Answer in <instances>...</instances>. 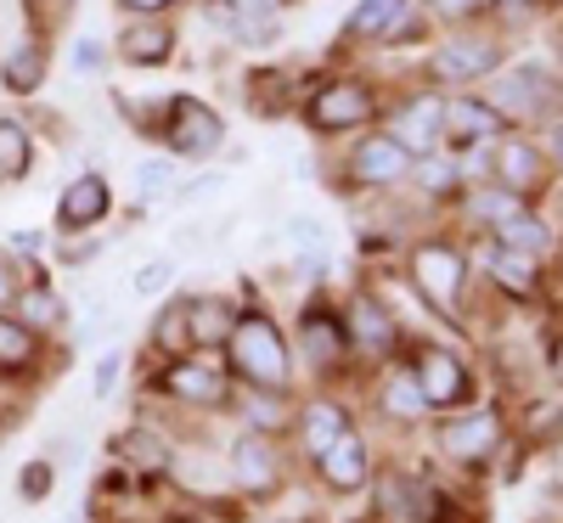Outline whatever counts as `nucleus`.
<instances>
[{
	"instance_id": "nucleus-48",
	"label": "nucleus",
	"mask_w": 563,
	"mask_h": 523,
	"mask_svg": "<svg viewBox=\"0 0 563 523\" xmlns=\"http://www.w3.org/2000/svg\"><path fill=\"white\" fill-rule=\"evenodd\" d=\"M507 7H536V0H507Z\"/></svg>"
},
{
	"instance_id": "nucleus-28",
	"label": "nucleus",
	"mask_w": 563,
	"mask_h": 523,
	"mask_svg": "<svg viewBox=\"0 0 563 523\" xmlns=\"http://www.w3.org/2000/svg\"><path fill=\"white\" fill-rule=\"evenodd\" d=\"M384 405H389V416H422V405H429V400H422V389H417V377H389V383H384Z\"/></svg>"
},
{
	"instance_id": "nucleus-34",
	"label": "nucleus",
	"mask_w": 563,
	"mask_h": 523,
	"mask_svg": "<svg viewBox=\"0 0 563 523\" xmlns=\"http://www.w3.org/2000/svg\"><path fill=\"white\" fill-rule=\"evenodd\" d=\"M18 490H23V501H45V490H52V467H45V461L23 467L18 472Z\"/></svg>"
},
{
	"instance_id": "nucleus-44",
	"label": "nucleus",
	"mask_w": 563,
	"mask_h": 523,
	"mask_svg": "<svg viewBox=\"0 0 563 523\" xmlns=\"http://www.w3.org/2000/svg\"><path fill=\"white\" fill-rule=\"evenodd\" d=\"M434 7H440V12H451V18H456V12H467V7H479V0H434Z\"/></svg>"
},
{
	"instance_id": "nucleus-12",
	"label": "nucleus",
	"mask_w": 563,
	"mask_h": 523,
	"mask_svg": "<svg viewBox=\"0 0 563 523\" xmlns=\"http://www.w3.org/2000/svg\"><path fill=\"white\" fill-rule=\"evenodd\" d=\"M164 389L180 394V400H192V405H220L225 400V377L209 360H175L164 371Z\"/></svg>"
},
{
	"instance_id": "nucleus-32",
	"label": "nucleus",
	"mask_w": 563,
	"mask_h": 523,
	"mask_svg": "<svg viewBox=\"0 0 563 523\" xmlns=\"http://www.w3.org/2000/svg\"><path fill=\"white\" fill-rule=\"evenodd\" d=\"M18 310H23V321H29V326H57V321H63L57 293H45V288H29V293L18 299Z\"/></svg>"
},
{
	"instance_id": "nucleus-49",
	"label": "nucleus",
	"mask_w": 563,
	"mask_h": 523,
	"mask_svg": "<svg viewBox=\"0 0 563 523\" xmlns=\"http://www.w3.org/2000/svg\"><path fill=\"white\" fill-rule=\"evenodd\" d=\"M558 467H563V439H558Z\"/></svg>"
},
{
	"instance_id": "nucleus-31",
	"label": "nucleus",
	"mask_w": 563,
	"mask_h": 523,
	"mask_svg": "<svg viewBox=\"0 0 563 523\" xmlns=\"http://www.w3.org/2000/svg\"><path fill=\"white\" fill-rule=\"evenodd\" d=\"M175 281V259L164 254V259H147V265H135V276H130V288L141 293V299H153V293H164Z\"/></svg>"
},
{
	"instance_id": "nucleus-13",
	"label": "nucleus",
	"mask_w": 563,
	"mask_h": 523,
	"mask_svg": "<svg viewBox=\"0 0 563 523\" xmlns=\"http://www.w3.org/2000/svg\"><path fill=\"white\" fill-rule=\"evenodd\" d=\"M316 461H321V479L333 485V490H361L366 485V450H361L355 434H339Z\"/></svg>"
},
{
	"instance_id": "nucleus-42",
	"label": "nucleus",
	"mask_w": 563,
	"mask_h": 523,
	"mask_svg": "<svg viewBox=\"0 0 563 523\" xmlns=\"http://www.w3.org/2000/svg\"><path fill=\"white\" fill-rule=\"evenodd\" d=\"M12 293H18V281H12V265H7V259H0V310H7V304H12Z\"/></svg>"
},
{
	"instance_id": "nucleus-15",
	"label": "nucleus",
	"mask_w": 563,
	"mask_h": 523,
	"mask_svg": "<svg viewBox=\"0 0 563 523\" xmlns=\"http://www.w3.org/2000/svg\"><path fill=\"white\" fill-rule=\"evenodd\" d=\"M0 79H7L12 97H29V90H40V79H45V52H40L34 40H18L12 57H7V68H0Z\"/></svg>"
},
{
	"instance_id": "nucleus-30",
	"label": "nucleus",
	"mask_w": 563,
	"mask_h": 523,
	"mask_svg": "<svg viewBox=\"0 0 563 523\" xmlns=\"http://www.w3.org/2000/svg\"><path fill=\"white\" fill-rule=\"evenodd\" d=\"M135 186H141V198H169L175 192V164L169 158H141L135 164Z\"/></svg>"
},
{
	"instance_id": "nucleus-46",
	"label": "nucleus",
	"mask_w": 563,
	"mask_h": 523,
	"mask_svg": "<svg viewBox=\"0 0 563 523\" xmlns=\"http://www.w3.org/2000/svg\"><path fill=\"white\" fill-rule=\"evenodd\" d=\"M552 366H558V377H563V344H558V349H552Z\"/></svg>"
},
{
	"instance_id": "nucleus-6",
	"label": "nucleus",
	"mask_w": 563,
	"mask_h": 523,
	"mask_svg": "<svg viewBox=\"0 0 563 523\" xmlns=\"http://www.w3.org/2000/svg\"><path fill=\"white\" fill-rule=\"evenodd\" d=\"M108 203H113V192H108V180H102V175H79V180H68V192H63V203H57V225H63V236L102 225Z\"/></svg>"
},
{
	"instance_id": "nucleus-33",
	"label": "nucleus",
	"mask_w": 563,
	"mask_h": 523,
	"mask_svg": "<svg viewBox=\"0 0 563 523\" xmlns=\"http://www.w3.org/2000/svg\"><path fill=\"white\" fill-rule=\"evenodd\" d=\"M153 338H158V349H164V355H186V344H192V326H186V304H180V310H169V315L153 326Z\"/></svg>"
},
{
	"instance_id": "nucleus-50",
	"label": "nucleus",
	"mask_w": 563,
	"mask_h": 523,
	"mask_svg": "<svg viewBox=\"0 0 563 523\" xmlns=\"http://www.w3.org/2000/svg\"><path fill=\"white\" fill-rule=\"evenodd\" d=\"M558 40H563V29H558Z\"/></svg>"
},
{
	"instance_id": "nucleus-35",
	"label": "nucleus",
	"mask_w": 563,
	"mask_h": 523,
	"mask_svg": "<svg viewBox=\"0 0 563 523\" xmlns=\"http://www.w3.org/2000/svg\"><path fill=\"white\" fill-rule=\"evenodd\" d=\"M474 214L507 220V214H519V198H512V192H479V198H474Z\"/></svg>"
},
{
	"instance_id": "nucleus-4",
	"label": "nucleus",
	"mask_w": 563,
	"mask_h": 523,
	"mask_svg": "<svg viewBox=\"0 0 563 523\" xmlns=\"http://www.w3.org/2000/svg\"><path fill=\"white\" fill-rule=\"evenodd\" d=\"M501 63V45L496 40H451L440 45V52L429 57V74L445 79V85H462V79H474V74H490Z\"/></svg>"
},
{
	"instance_id": "nucleus-47",
	"label": "nucleus",
	"mask_w": 563,
	"mask_h": 523,
	"mask_svg": "<svg viewBox=\"0 0 563 523\" xmlns=\"http://www.w3.org/2000/svg\"><path fill=\"white\" fill-rule=\"evenodd\" d=\"M552 153H558V158H563V130H558V141H552Z\"/></svg>"
},
{
	"instance_id": "nucleus-24",
	"label": "nucleus",
	"mask_w": 563,
	"mask_h": 523,
	"mask_svg": "<svg viewBox=\"0 0 563 523\" xmlns=\"http://www.w3.org/2000/svg\"><path fill=\"white\" fill-rule=\"evenodd\" d=\"M400 7H406V0H361V7L350 12V34H366V40L389 34L395 18H400Z\"/></svg>"
},
{
	"instance_id": "nucleus-1",
	"label": "nucleus",
	"mask_w": 563,
	"mask_h": 523,
	"mask_svg": "<svg viewBox=\"0 0 563 523\" xmlns=\"http://www.w3.org/2000/svg\"><path fill=\"white\" fill-rule=\"evenodd\" d=\"M231 366L260 389H288V349H282V332L265 315L231 321Z\"/></svg>"
},
{
	"instance_id": "nucleus-21",
	"label": "nucleus",
	"mask_w": 563,
	"mask_h": 523,
	"mask_svg": "<svg viewBox=\"0 0 563 523\" xmlns=\"http://www.w3.org/2000/svg\"><path fill=\"white\" fill-rule=\"evenodd\" d=\"M186 326H192V344H220L231 338V310L220 299H198L186 304Z\"/></svg>"
},
{
	"instance_id": "nucleus-14",
	"label": "nucleus",
	"mask_w": 563,
	"mask_h": 523,
	"mask_svg": "<svg viewBox=\"0 0 563 523\" xmlns=\"http://www.w3.org/2000/svg\"><path fill=\"white\" fill-rule=\"evenodd\" d=\"M440 130H451L456 141H485V135L501 130V113H496L490 102H445Z\"/></svg>"
},
{
	"instance_id": "nucleus-27",
	"label": "nucleus",
	"mask_w": 563,
	"mask_h": 523,
	"mask_svg": "<svg viewBox=\"0 0 563 523\" xmlns=\"http://www.w3.org/2000/svg\"><path fill=\"white\" fill-rule=\"evenodd\" d=\"M119 450L135 461V467H169V445L158 434H147V427H130V434L119 439Z\"/></svg>"
},
{
	"instance_id": "nucleus-29",
	"label": "nucleus",
	"mask_w": 563,
	"mask_h": 523,
	"mask_svg": "<svg viewBox=\"0 0 563 523\" xmlns=\"http://www.w3.org/2000/svg\"><path fill=\"white\" fill-rule=\"evenodd\" d=\"M29 360H34V338H29V326L0 315V366H29Z\"/></svg>"
},
{
	"instance_id": "nucleus-23",
	"label": "nucleus",
	"mask_w": 563,
	"mask_h": 523,
	"mask_svg": "<svg viewBox=\"0 0 563 523\" xmlns=\"http://www.w3.org/2000/svg\"><path fill=\"white\" fill-rule=\"evenodd\" d=\"M124 57L130 63H164L169 57V29H158V23H135V29H124Z\"/></svg>"
},
{
	"instance_id": "nucleus-25",
	"label": "nucleus",
	"mask_w": 563,
	"mask_h": 523,
	"mask_svg": "<svg viewBox=\"0 0 563 523\" xmlns=\"http://www.w3.org/2000/svg\"><path fill=\"white\" fill-rule=\"evenodd\" d=\"M496 236H501V248H519V254H541V248H547L541 220H530L525 209L507 214V220H496Z\"/></svg>"
},
{
	"instance_id": "nucleus-8",
	"label": "nucleus",
	"mask_w": 563,
	"mask_h": 523,
	"mask_svg": "<svg viewBox=\"0 0 563 523\" xmlns=\"http://www.w3.org/2000/svg\"><path fill=\"white\" fill-rule=\"evenodd\" d=\"M496 439H501L496 411H474V416H456V422L440 427V450L456 456V461H485L496 450Z\"/></svg>"
},
{
	"instance_id": "nucleus-26",
	"label": "nucleus",
	"mask_w": 563,
	"mask_h": 523,
	"mask_svg": "<svg viewBox=\"0 0 563 523\" xmlns=\"http://www.w3.org/2000/svg\"><path fill=\"white\" fill-rule=\"evenodd\" d=\"M29 158H34L29 130H23V124H12V119H0V175L18 180V175L29 169Z\"/></svg>"
},
{
	"instance_id": "nucleus-17",
	"label": "nucleus",
	"mask_w": 563,
	"mask_h": 523,
	"mask_svg": "<svg viewBox=\"0 0 563 523\" xmlns=\"http://www.w3.org/2000/svg\"><path fill=\"white\" fill-rule=\"evenodd\" d=\"M496 175L507 192H519V186H536L541 180V153L530 147V141H507V147L496 153Z\"/></svg>"
},
{
	"instance_id": "nucleus-37",
	"label": "nucleus",
	"mask_w": 563,
	"mask_h": 523,
	"mask_svg": "<svg viewBox=\"0 0 563 523\" xmlns=\"http://www.w3.org/2000/svg\"><path fill=\"white\" fill-rule=\"evenodd\" d=\"M220 186H225V175H198L192 186H175L169 198H175V203H198V198H214Z\"/></svg>"
},
{
	"instance_id": "nucleus-16",
	"label": "nucleus",
	"mask_w": 563,
	"mask_h": 523,
	"mask_svg": "<svg viewBox=\"0 0 563 523\" xmlns=\"http://www.w3.org/2000/svg\"><path fill=\"white\" fill-rule=\"evenodd\" d=\"M305 349H310L316 366H333V360L344 355V326H339V315L310 310V315H305Z\"/></svg>"
},
{
	"instance_id": "nucleus-45",
	"label": "nucleus",
	"mask_w": 563,
	"mask_h": 523,
	"mask_svg": "<svg viewBox=\"0 0 563 523\" xmlns=\"http://www.w3.org/2000/svg\"><path fill=\"white\" fill-rule=\"evenodd\" d=\"M130 12H158V7H169V0H124Z\"/></svg>"
},
{
	"instance_id": "nucleus-36",
	"label": "nucleus",
	"mask_w": 563,
	"mask_h": 523,
	"mask_svg": "<svg viewBox=\"0 0 563 523\" xmlns=\"http://www.w3.org/2000/svg\"><path fill=\"white\" fill-rule=\"evenodd\" d=\"M417 180H422V192H451L456 175H451V164H440V158H434V164L422 158V164H417Z\"/></svg>"
},
{
	"instance_id": "nucleus-7",
	"label": "nucleus",
	"mask_w": 563,
	"mask_h": 523,
	"mask_svg": "<svg viewBox=\"0 0 563 523\" xmlns=\"http://www.w3.org/2000/svg\"><path fill=\"white\" fill-rule=\"evenodd\" d=\"M417 288L429 293L445 315L456 310V299H462V259L451 254V248H440V243H429V248H417Z\"/></svg>"
},
{
	"instance_id": "nucleus-43",
	"label": "nucleus",
	"mask_w": 563,
	"mask_h": 523,
	"mask_svg": "<svg viewBox=\"0 0 563 523\" xmlns=\"http://www.w3.org/2000/svg\"><path fill=\"white\" fill-rule=\"evenodd\" d=\"M12 248H23V254H34V248H40V236H34V231H18V236H12Z\"/></svg>"
},
{
	"instance_id": "nucleus-10",
	"label": "nucleus",
	"mask_w": 563,
	"mask_h": 523,
	"mask_svg": "<svg viewBox=\"0 0 563 523\" xmlns=\"http://www.w3.org/2000/svg\"><path fill=\"white\" fill-rule=\"evenodd\" d=\"M417 389H422V400H429V405H456L467 394V371H462L456 355L429 349V355H422V366H417Z\"/></svg>"
},
{
	"instance_id": "nucleus-38",
	"label": "nucleus",
	"mask_w": 563,
	"mask_h": 523,
	"mask_svg": "<svg viewBox=\"0 0 563 523\" xmlns=\"http://www.w3.org/2000/svg\"><path fill=\"white\" fill-rule=\"evenodd\" d=\"M288 236H294L299 248H310V254L321 259V225H316V220H288Z\"/></svg>"
},
{
	"instance_id": "nucleus-5",
	"label": "nucleus",
	"mask_w": 563,
	"mask_h": 523,
	"mask_svg": "<svg viewBox=\"0 0 563 523\" xmlns=\"http://www.w3.org/2000/svg\"><path fill=\"white\" fill-rule=\"evenodd\" d=\"M372 119V90L366 85H327L310 97V124L316 130H350Z\"/></svg>"
},
{
	"instance_id": "nucleus-3",
	"label": "nucleus",
	"mask_w": 563,
	"mask_h": 523,
	"mask_svg": "<svg viewBox=\"0 0 563 523\" xmlns=\"http://www.w3.org/2000/svg\"><path fill=\"white\" fill-rule=\"evenodd\" d=\"M496 102H501L507 113L530 119V113H552V108L563 102V90L552 85L547 68H519V74H507V79L496 85Z\"/></svg>"
},
{
	"instance_id": "nucleus-2",
	"label": "nucleus",
	"mask_w": 563,
	"mask_h": 523,
	"mask_svg": "<svg viewBox=\"0 0 563 523\" xmlns=\"http://www.w3.org/2000/svg\"><path fill=\"white\" fill-rule=\"evenodd\" d=\"M164 135H169V147L186 153V158H209L220 141H225L220 119H214L203 102H192V97H175V102H169V124H164Z\"/></svg>"
},
{
	"instance_id": "nucleus-11",
	"label": "nucleus",
	"mask_w": 563,
	"mask_h": 523,
	"mask_svg": "<svg viewBox=\"0 0 563 523\" xmlns=\"http://www.w3.org/2000/svg\"><path fill=\"white\" fill-rule=\"evenodd\" d=\"M406 175H411V153L395 135H372L355 153V180H366V186H389V180H406Z\"/></svg>"
},
{
	"instance_id": "nucleus-39",
	"label": "nucleus",
	"mask_w": 563,
	"mask_h": 523,
	"mask_svg": "<svg viewBox=\"0 0 563 523\" xmlns=\"http://www.w3.org/2000/svg\"><path fill=\"white\" fill-rule=\"evenodd\" d=\"M113 383H119V355H102V366H97V400H108Z\"/></svg>"
},
{
	"instance_id": "nucleus-41",
	"label": "nucleus",
	"mask_w": 563,
	"mask_h": 523,
	"mask_svg": "<svg viewBox=\"0 0 563 523\" xmlns=\"http://www.w3.org/2000/svg\"><path fill=\"white\" fill-rule=\"evenodd\" d=\"M254 422H260V427H276V422H282L276 400H254Z\"/></svg>"
},
{
	"instance_id": "nucleus-9",
	"label": "nucleus",
	"mask_w": 563,
	"mask_h": 523,
	"mask_svg": "<svg viewBox=\"0 0 563 523\" xmlns=\"http://www.w3.org/2000/svg\"><path fill=\"white\" fill-rule=\"evenodd\" d=\"M231 479H238L249 496H271L282 485V461H276L265 434H243L238 439V450H231Z\"/></svg>"
},
{
	"instance_id": "nucleus-20",
	"label": "nucleus",
	"mask_w": 563,
	"mask_h": 523,
	"mask_svg": "<svg viewBox=\"0 0 563 523\" xmlns=\"http://www.w3.org/2000/svg\"><path fill=\"white\" fill-rule=\"evenodd\" d=\"M339 434H350V416H344V405H333V400L310 405V416H305V445H310V456H321V450L333 445Z\"/></svg>"
},
{
	"instance_id": "nucleus-22",
	"label": "nucleus",
	"mask_w": 563,
	"mask_h": 523,
	"mask_svg": "<svg viewBox=\"0 0 563 523\" xmlns=\"http://www.w3.org/2000/svg\"><path fill=\"white\" fill-rule=\"evenodd\" d=\"M490 270H496L501 288H512V293H536V254L496 248V254H490Z\"/></svg>"
},
{
	"instance_id": "nucleus-18",
	"label": "nucleus",
	"mask_w": 563,
	"mask_h": 523,
	"mask_svg": "<svg viewBox=\"0 0 563 523\" xmlns=\"http://www.w3.org/2000/svg\"><path fill=\"white\" fill-rule=\"evenodd\" d=\"M350 326H355L361 349H372V355H384V349L395 344V321L372 304V299H355V304H350Z\"/></svg>"
},
{
	"instance_id": "nucleus-19",
	"label": "nucleus",
	"mask_w": 563,
	"mask_h": 523,
	"mask_svg": "<svg viewBox=\"0 0 563 523\" xmlns=\"http://www.w3.org/2000/svg\"><path fill=\"white\" fill-rule=\"evenodd\" d=\"M440 113H445V102H434V97H417L411 108H406V119H400V147L411 153V147H429V141L440 135Z\"/></svg>"
},
{
	"instance_id": "nucleus-40",
	"label": "nucleus",
	"mask_w": 563,
	"mask_h": 523,
	"mask_svg": "<svg viewBox=\"0 0 563 523\" xmlns=\"http://www.w3.org/2000/svg\"><path fill=\"white\" fill-rule=\"evenodd\" d=\"M74 63H79L85 74H97V68H102V40H79V52H74Z\"/></svg>"
}]
</instances>
